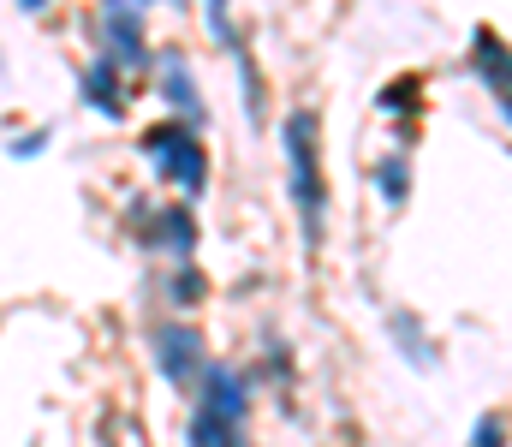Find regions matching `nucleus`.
I'll return each mask as SVG.
<instances>
[{"instance_id":"obj_1","label":"nucleus","mask_w":512,"mask_h":447,"mask_svg":"<svg viewBox=\"0 0 512 447\" xmlns=\"http://www.w3.org/2000/svg\"><path fill=\"white\" fill-rule=\"evenodd\" d=\"M143 155H149L155 179L179 185L185 197H197V191L209 185V149L197 138V120H179V114L155 120V126L143 132Z\"/></svg>"},{"instance_id":"obj_2","label":"nucleus","mask_w":512,"mask_h":447,"mask_svg":"<svg viewBox=\"0 0 512 447\" xmlns=\"http://www.w3.org/2000/svg\"><path fill=\"white\" fill-rule=\"evenodd\" d=\"M280 138H286V161H292V197H298V209H304V233L316 239L322 233V209H328V191H322V149H316V114H292L286 126H280Z\"/></svg>"},{"instance_id":"obj_3","label":"nucleus","mask_w":512,"mask_h":447,"mask_svg":"<svg viewBox=\"0 0 512 447\" xmlns=\"http://www.w3.org/2000/svg\"><path fill=\"white\" fill-rule=\"evenodd\" d=\"M96 54L120 60L131 78L155 66V48H149V30H143L137 6H102V18H96Z\"/></svg>"},{"instance_id":"obj_4","label":"nucleus","mask_w":512,"mask_h":447,"mask_svg":"<svg viewBox=\"0 0 512 447\" xmlns=\"http://www.w3.org/2000/svg\"><path fill=\"white\" fill-rule=\"evenodd\" d=\"M131 72L120 60H108V54H96L84 72H78V102L90 108V114H102V120H126L131 114Z\"/></svg>"},{"instance_id":"obj_5","label":"nucleus","mask_w":512,"mask_h":447,"mask_svg":"<svg viewBox=\"0 0 512 447\" xmlns=\"http://www.w3.org/2000/svg\"><path fill=\"white\" fill-rule=\"evenodd\" d=\"M155 90H161V102H167L179 120H203V90H197L185 54H155Z\"/></svg>"},{"instance_id":"obj_6","label":"nucleus","mask_w":512,"mask_h":447,"mask_svg":"<svg viewBox=\"0 0 512 447\" xmlns=\"http://www.w3.org/2000/svg\"><path fill=\"white\" fill-rule=\"evenodd\" d=\"M149 239L185 257V251L197 245V227H191V209H161V215H155V233H149Z\"/></svg>"},{"instance_id":"obj_7","label":"nucleus","mask_w":512,"mask_h":447,"mask_svg":"<svg viewBox=\"0 0 512 447\" xmlns=\"http://www.w3.org/2000/svg\"><path fill=\"white\" fill-rule=\"evenodd\" d=\"M161 352H167V376H191V358H197V334H191V328H173V334L161 340Z\"/></svg>"},{"instance_id":"obj_8","label":"nucleus","mask_w":512,"mask_h":447,"mask_svg":"<svg viewBox=\"0 0 512 447\" xmlns=\"http://www.w3.org/2000/svg\"><path fill=\"white\" fill-rule=\"evenodd\" d=\"M209 36H215V48H233L239 36H233V6L227 0H209Z\"/></svg>"},{"instance_id":"obj_9","label":"nucleus","mask_w":512,"mask_h":447,"mask_svg":"<svg viewBox=\"0 0 512 447\" xmlns=\"http://www.w3.org/2000/svg\"><path fill=\"white\" fill-rule=\"evenodd\" d=\"M48 144H54L48 132H18V138L6 144V155H12V161H30V155H42V149H48Z\"/></svg>"},{"instance_id":"obj_10","label":"nucleus","mask_w":512,"mask_h":447,"mask_svg":"<svg viewBox=\"0 0 512 447\" xmlns=\"http://www.w3.org/2000/svg\"><path fill=\"white\" fill-rule=\"evenodd\" d=\"M376 179H382L387 197H405V167H399V161H382V167H376Z\"/></svg>"},{"instance_id":"obj_11","label":"nucleus","mask_w":512,"mask_h":447,"mask_svg":"<svg viewBox=\"0 0 512 447\" xmlns=\"http://www.w3.org/2000/svg\"><path fill=\"white\" fill-rule=\"evenodd\" d=\"M12 6H18L24 18H48V12H54V0H12Z\"/></svg>"},{"instance_id":"obj_12","label":"nucleus","mask_w":512,"mask_h":447,"mask_svg":"<svg viewBox=\"0 0 512 447\" xmlns=\"http://www.w3.org/2000/svg\"><path fill=\"white\" fill-rule=\"evenodd\" d=\"M495 442H501V418H489V424L477 430V447H495Z\"/></svg>"},{"instance_id":"obj_13","label":"nucleus","mask_w":512,"mask_h":447,"mask_svg":"<svg viewBox=\"0 0 512 447\" xmlns=\"http://www.w3.org/2000/svg\"><path fill=\"white\" fill-rule=\"evenodd\" d=\"M126 6H137V12H143V6H155V0H126Z\"/></svg>"},{"instance_id":"obj_14","label":"nucleus","mask_w":512,"mask_h":447,"mask_svg":"<svg viewBox=\"0 0 512 447\" xmlns=\"http://www.w3.org/2000/svg\"><path fill=\"white\" fill-rule=\"evenodd\" d=\"M102 6H126V0H102Z\"/></svg>"}]
</instances>
